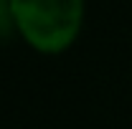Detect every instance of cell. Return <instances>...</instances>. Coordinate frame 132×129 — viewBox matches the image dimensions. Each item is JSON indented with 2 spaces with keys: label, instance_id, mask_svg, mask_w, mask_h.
<instances>
[{
  "label": "cell",
  "instance_id": "3957f363",
  "mask_svg": "<svg viewBox=\"0 0 132 129\" xmlns=\"http://www.w3.org/2000/svg\"><path fill=\"white\" fill-rule=\"evenodd\" d=\"M3 5H8V0H0V8H3Z\"/></svg>",
  "mask_w": 132,
  "mask_h": 129
},
{
  "label": "cell",
  "instance_id": "7a4b0ae2",
  "mask_svg": "<svg viewBox=\"0 0 132 129\" xmlns=\"http://www.w3.org/2000/svg\"><path fill=\"white\" fill-rule=\"evenodd\" d=\"M8 35H18V33H15V25H13L8 5H3L0 8V38H8Z\"/></svg>",
  "mask_w": 132,
  "mask_h": 129
},
{
  "label": "cell",
  "instance_id": "6da1fadb",
  "mask_svg": "<svg viewBox=\"0 0 132 129\" xmlns=\"http://www.w3.org/2000/svg\"><path fill=\"white\" fill-rule=\"evenodd\" d=\"M20 41L41 56L66 53L81 35L86 0H8Z\"/></svg>",
  "mask_w": 132,
  "mask_h": 129
}]
</instances>
